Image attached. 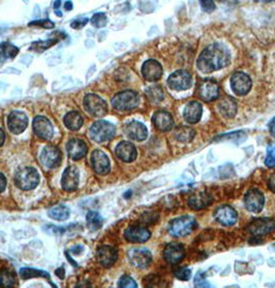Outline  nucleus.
Returning <instances> with one entry per match:
<instances>
[{"mask_svg": "<svg viewBox=\"0 0 275 288\" xmlns=\"http://www.w3.org/2000/svg\"><path fill=\"white\" fill-rule=\"evenodd\" d=\"M56 43H58V38H52V40L48 41H39L32 44L31 50H34L36 52H44L45 50L54 46Z\"/></svg>", "mask_w": 275, "mask_h": 288, "instance_id": "obj_38", "label": "nucleus"}, {"mask_svg": "<svg viewBox=\"0 0 275 288\" xmlns=\"http://www.w3.org/2000/svg\"><path fill=\"white\" fill-rule=\"evenodd\" d=\"M152 123L159 131L167 132L174 127V119L172 115L166 111H157L152 117Z\"/></svg>", "mask_w": 275, "mask_h": 288, "instance_id": "obj_24", "label": "nucleus"}, {"mask_svg": "<svg viewBox=\"0 0 275 288\" xmlns=\"http://www.w3.org/2000/svg\"><path fill=\"white\" fill-rule=\"evenodd\" d=\"M268 127H269L270 133L272 134V137L275 138V117L270 120V122L268 124Z\"/></svg>", "mask_w": 275, "mask_h": 288, "instance_id": "obj_49", "label": "nucleus"}, {"mask_svg": "<svg viewBox=\"0 0 275 288\" xmlns=\"http://www.w3.org/2000/svg\"><path fill=\"white\" fill-rule=\"evenodd\" d=\"M56 275L59 277V278H61V279H63L64 278V268L63 267H60V268H57L56 270Z\"/></svg>", "mask_w": 275, "mask_h": 288, "instance_id": "obj_52", "label": "nucleus"}, {"mask_svg": "<svg viewBox=\"0 0 275 288\" xmlns=\"http://www.w3.org/2000/svg\"><path fill=\"white\" fill-rule=\"evenodd\" d=\"M86 219H87L88 226L91 229L96 230V229H99L103 226L104 220H103L102 216L98 212H95V211H90V212H88Z\"/></svg>", "mask_w": 275, "mask_h": 288, "instance_id": "obj_37", "label": "nucleus"}, {"mask_svg": "<svg viewBox=\"0 0 275 288\" xmlns=\"http://www.w3.org/2000/svg\"><path fill=\"white\" fill-rule=\"evenodd\" d=\"M275 230V220L271 218H259L251 221L247 226V232L253 237H262Z\"/></svg>", "mask_w": 275, "mask_h": 288, "instance_id": "obj_7", "label": "nucleus"}, {"mask_svg": "<svg viewBox=\"0 0 275 288\" xmlns=\"http://www.w3.org/2000/svg\"><path fill=\"white\" fill-rule=\"evenodd\" d=\"M186 256L185 246L180 243H171L163 250V258L167 262L176 264Z\"/></svg>", "mask_w": 275, "mask_h": 288, "instance_id": "obj_19", "label": "nucleus"}, {"mask_svg": "<svg viewBox=\"0 0 275 288\" xmlns=\"http://www.w3.org/2000/svg\"><path fill=\"white\" fill-rule=\"evenodd\" d=\"M218 111L225 118L231 119L235 117V115L237 113V104L231 98L224 99L218 105Z\"/></svg>", "mask_w": 275, "mask_h": 288, "instance_id": "obj_30", "label": "nucleus"}, {"mask_svg": "<svg viewBox=\"0 0 275 288\" xmlns=\"http://www.w3.org/2000/svg\"><path fill=\"white\" fill-rule=\"evenodd\" d=\"M28 125V118L26 114L21 111H14L9 115L8 126L14 134L22 133Z\"/></svg>", "mask_w": 275, "mask_h": 288, "instance_id": "obj_13", "label": "nucleus"}, {"mask_svg": "<svg viewBox=\"0 0 275 288\" xmlns=\"http://www.w3.org/2000/svg\"><path fill=\"white\" fill-rule=\"evenodd\" d=\"M116 156L123 162H133L136 160L138 152L134 144L131 142H120L115 149Z\"/></svg>", "mask_w": 275, "mask_h": 288, "instance_id": "obj_21", "label": "nucleus"}, {"mask_svg": "<svg viewBox=\"0 0 275 288\" xmlns=\"http://www.w3.org/2000/svg\"><path fill=\"white\" fill-rule=\"evenodd\" d=\"M199 94L201 99L205 102H213L219 96V86L211 79H206L201 83L199 87Z\"/></svg>", "mask_w": 275, "mask_h": 288, "instance_id": "obj_18", "label": "nucleus"}, {"mask_svg": "<svg viewBox=\"0 0 275 288\" xmlns=\"http://www.w3.org/2000/svg\"><path fill=\"white\" fill-rule=\"evenodd\" d=\"M118 286L119 287H122V288H135L137 287V283L135 282V280L130 277V276H122L119 280V283H118Z\"/></svg>", "mask_w": 275, "mask_h": 288, "instance_id": "obj_42", "label": "nucleus"}, {"mask_svg": "<svg viewBox=\"0 0 275 288\" xmlns=\"http://www.w3.org/2000/svg\"><path fill=\"white\" fill-rule=\"evenodd\" d=\"M168 85L172 90L185 91L192 87L193 78L187 70H177L169 76Z\"/></svg>", "mask_w": 275, "mask_h": 288, "instance_id": "obj_8", "label": "nucleus"}, {"mask_svg": "<svg viewBox=\"0 0 275 288\" xmlns=\"http://www.w3.org/2000/svg\"><path fill=\"white\" fill-rule=\"evenodd\" d=\"M214 217L218 223L225 226H232L237 222L238 215L236 211L230 206L219 207L214 213Z\"/></svg>", "mask_w": 275, "mask_h": 288, "instance_id": "obj_23", "label": "nucleus"}, {"mask_svg": "<svg viewBox=\"0 0 275 288\" xmlns=\"http://www.w3.org/2000/svg\"><path fill=\"white\" fill-rule=\"evenodd\" d=\"M80 181V175L79 170L76 166L70 165L65 168L63 171V175L61 178V185L63 190L71 192L75 191L79 186Z\"/></svg>", "mask_w": 275, "mask_h": 288, "instance_id": "obj_15", "label": "nucleus"}, {"mask_svg": "<svg viewBox=\"0 0 275 288\" xmlns=\"http://www.w3.org/2000/svg\"><path fill=\"white\" fill-rule=\"evenodd\" d=\"M231 86L238 96H244L250 91L252 83L248 74L237 71L231 76Z\"/></svg>", "mask_w": 275, "mask_h": 288, "instance_id": "obj_10", "label": "nucleus"}, {"mask_svg": "<svg viewBox=\"0 0 275 288\" xmlns=\"http://www.w3.org/2000/svg\"><path fill=\"white\" fill-rule=\"evenodd\" d=\"M140 104V96L136 91L125 90L117 93L113 100L112 105L118 111H132Z\"/></svg>", "mask_w": 275, "mask_h": 288, "instance_id": "obj_4", "label": "nucleus"}, {"mask_svg": "<svg viewBox=\"0 0 275 288\" xmlns=\"http://www.w3.org/2000/svg\"><path fill=\"white\" fill-rule=\"evenodd\" d=\"M29 26H40V27H44V28H53L54 23L46 19V20H38V21L30 22Z\"/></svg>", "mask_w": 275, "mask_h": 288, "instance_id": "obj_45", "label": "nucleus"}, {"mask_svg": "<svg viewBox=\"0 0 275 288\" xmlns=\"http://www.w3.org/2000/svg\"><path fill=\"white\" fill-rule=\"evenodd\" d=\"M63 122L69 130L77 131L83 126L84 121H83V118H82L81 114L79 112L72 111V112H69L65 115Z\"/></svg>", "mask_w": 275, "mask_h": 288, "instance_id": "obj_29", "label": "nucleus"}, {"mask_svg": "<svg viewBox=\"0 0 275 288\" xmlns=\"http://www.w3.org/2000/svg\"><path fill=\"white\" fill-rule=\"evenodd\" d=\"M90 22H91V24H93L97 28H103L108 23L107 15L104 14V13H98V14L94 15L93 18H91Z\"/></svg>", "mask_w": 275, "mask_h": 288, "instance_id": "obj_39", "label": "nucleus"}, {"mask_svg": "<svg viewBox=\"0 0 275 288\" xmlns=\"http://www.w3.org/2000/svg\"><path fill=\"white\" fill-rule=\"evenodd\" d=\"M203 114V107L198 102H191L187 105L185 112H183V117L186 121L191 124L198 123Z\"/></svg>", "mask_w": 275, "mask_h": 288, "instance_id": "obj_28", "label": "nucleus"}, {"mask_svg": "<svg viewBox=\"0 0 275 288\" xmlns=\"http://www.w3.org/2000/svg\"><path fill=\"white\" fill-rule=\"evenodd\" d=\"M245 208L252 213H259L265 205V197L258 189H250L244 197Z\"/></svg>", "mask_w": 275, "mask_h": 288, "instance_id": "obj_11", "label": "nucleus"}, {"mask_svg": "<svg viewBox=\"0 0 275 288\" xmlns=\"http://www.w3.org/2000/svg\"><path fill=\"white\" fill-rule=\"evenodd\" d=\"M16 185L22 190H32L40 183V174L34 167L24 166L16 171Z\"/></svg>", "mask_w": 275, "mask_h": 288, "instance_id": "obj_2", "label": "nucleus"}, {"mask_svg": "<svg viewBox=\"0 0 275 288\" xmlns=\"http://www.w3.org/2000/svg\"><path fill=\"white\" fill-rule=\"evenodd\" d=\"M150 237L151 233L147 228L138 225L128 227L124 233V238L131 243H145L150 239Z\"/></svg>", "mask_w": 275, "mask_h": 288, "instance_id": "obj_22", "label": "nucleus"}, {"mask_svg": "<svg viewBox=\"0 0 275 288\" xmlns=\"http://www.w3.org/2000/svg\"><path fill=\"white\" fill-rule=\"evenodd\" d=\"M83 104L86 112L93 117H104L108 113L107 103L97 94H87Z\"/></svg>", "mask_w": 275, "mask_h": 288, "instance_id": "obj_6", "label": "nucleus"}, {"mask_svg": "<svg viewBox=\"0 0 275 288\" xmlns=\"http://www.w3.org/2000/svg\"><path fill=\"white\" fill-rule=\"evenodd\" d=\"M142 74L145 80L149 82H156L161 78L162 67L158 61L149 59L144 62L142 66Z\"/></svg>", "mask_w": 275, "mask_h": 288, "instance_id": "obj_20", "label": "nucleus"}, {"mask_svg": "<svg viewBox=\"0 0 275 288\" xmlns=\"http://www.w3.org/2000/svg\"><path fill=\"white\" fill-rule=\"evenodd\" d=\"M83 250H84V249H83V247H82V246H77V247H74L72 249H70L69 252H71V253H74V254H77V255H78V254H80L81 252H83Z\"/></svg>", "mask_w": 275, "mask_h": 288, "instance_id": "obj_50", "label": "nucleus"}, {"mask_svg": "<svg viewBox=\"0 0 275 288\" xmlns=\"http://www.w3.org/2000/svg\"><path fill=\"white\" fill-rule=\"evenodd\" d=\"M197 227V221L192 216H182L171 221L169 225V234L172 237L180 238L189 236Z\"/></svg>", "mask_w": 275, "mask_h": 288, "instance_id": "obj_5", "label": "nucleus"}, {"mask_svg": "<svg viewBox=\"0 0 275 288\" xmlns=\"http://www.w3.org/2000/svg\"><path fill=\"white\" fill-rule=\"evenodd\" d=\"M67 153L71 159L80 160L84 158L88 152V147L86 143L80 139H71L66 145Z\"/></svg>", "mask_w": 275, "mask_h": 288, "instance_id": "obj_26", "label": "nucleus"}, {"mask_svg": "<svg viewBox=\"0 0 275 288\" xmlns=\"http://www.w3.org/2000/svg\"><path fill=\"white\" fill-rule=\"evenodd\" d=\"M218 2H221V3H223V2H225V0H218Z\"/></svg>", "mask_w": 275, "mask_h": 288, "instance_id": "obj_56", "label": "nucleus"}, {"mask_svg": "<svg viewBox=\"0 0 275 288\" xmlns=\"http://www.w3.org/2000/svg\"><path fill=\"white\" fill-rule=\"evenodd\" d=\"M20 276L24 280H28L31 278H38V277H42V278H46V279L50 280L49 273H47L45 271H41V270H35V268H29V267L21 268Z\"/></svg>", "mask_w": 275, "mask_h": 288, "instance_id": "obj_34", "label": "nucleus"}, {"mask_svg": "<svg viewBox=\"0 0 275 288\" xmlns=\"http://www.w3.org/2000/svg\"><path fill=\"white\" fill-rule=\"evenodd\" d=\"M60 4H61L60 0H56V2H55V4H54V9L56 10V11H58L59 7H60Z\"/></svg>", "mask_w": 275, "mask_h": 288, "instance_id": "obj_54", "label": "nucleus"}, {"mask_svg": "<svg viewBox=\"0 0 275 288\" xmlns=\"http://www.w3.org/2000/svg\"><path fill=\"white\" fill-rule=\"evenodd\" d=\"M231 60V54L223 44H212L199 56L197 66L204 73H211L226 67Z\"/></svg>", "mask_w": 275, "mask_h": 288, "instance_id": "obj_1", "label": "nucleus"}, {"mask_svg": "<svg viewBox=\"0 0 275 288\" xmlns=\"http://www.w3.org/2000/svg\"><path fill=\"white\" fill-rule=\"evenodd\" d=\"M5 141H6L5 131L2 128H0V147H2L5 144Z\"/></svg>", "mask_w": 275, "mask_h": 288, "instance_id": "obj_51", "label": "nucleus"}, {"mask_svg": "<svg viewBox=\"0 0 275 288\" xmlns=\"http://www.w3.org/2000/svg\"><path fill=\"white\" fill-rule=\"evenodd\" d=\"M32 127H33L34 133L40 139L44 141H49L52 139L53 134H54V129H53L51 122L46 117L44 116L35 117L32 123Z\"/></svg>", "mask_w": 275, "mask_h": 288, "instance_id": "obj_14", "label": "nucleus"}, {"mask_svg": "<svg viewBox=\"0 0 275 288\" xmlns=\"http://www.w3.org/2000/svg\"><path fill=\"white\" fill-rule=\"evenodd\" d=\"M219 139H226V140H230V141H239V142H244V140L246 139V136L242 132V131H236V132H231L229 134H225V136H222Z\"/></svg>", "mask_w": 275, "mask_h": 288, "instance_id": "obj_43", "label": "nucleus"}, {"mask_svg": "<svg viewBox=\"0 0 275 288\" xmlns=\"http://www.w3.org/2000/svg\"><path fill=\"white\" fill-rule=\"evenodd\" d=\"M64 9H65V11H71V9H72V3L71 2H66L65 4H64Z\"/></svg>", "mask_w": 275, "mask_h": 288, "instance_id": "obj_53", "label": "nucleus"}, {"mask_svg": "<svg viewBox=\"0 0 275 288\" xmlns=\"http://www.w3.org/2000/svg\"><path fill=\"white\" fill-rule=\"evenodd\" d=\"M146 95H147V98L149 99V101L153 104H158V103L162 102V100H163L162 89H161V87H159L157 85L147 88V90H146Z\"/></svg>", "mask_w": 275, "mask_h": 288, "instance_id": "obj_36", "label": "nucleus"}, {"mask_svg": "<svg viewBox=\"0 0 275 288\" xmlns=\"http://www.w3.org/2000/svg\"><path fill=\"white\" fill-rule=\"evenodd\" d=\"M6 187H7V179L5 175L0 172V194L6 189Z\"/></svg>", "mask_w": 275, "mask_h": 288, "instance_id": "obj_48", "label": "nucleus"}, {"mask_svg": "<svg viewBox=\"0 0 275 288\" xmlns=\"http://www.w3.org/2000/svg\"><path fill=\"white\" fill-rule=\"evenodd\" d=\"M127 256L131 263L141 270L148 267L152 261V254L146 248H133L128 251Z\"/></svg>", "mask_w": 275, "mask_h": 288, "instance_id": "obj_9", "label": "nucleus"}, {"mask_svg": "<svg viewBox=\"0 0 275 288\" xmlns=\"http://www.w3.org/2000/svg\"><path fill=\"white\" fill-rule=\"evenodd\" d=\"M202 10L206 13H212L215 10V4L213 0H200Z\"/></svg>", "mask_w": 275, "mask_h": 288, "instance_id": "obj_44", "label": "nucleus"}, {"mask_svg": "<svg viewBox=\"0 0 275 288\" xmlns=\"http://www.w3.org/2000/svg\"><path fill=\"white\" fill-rule=\"evenodd\" d=\"M89 22V19L88 18H81V19H77V20H75L74 22L71 23V28H74V29H80L82 27H84L87 23Z\"/></svg>", "mask_w": 275, "mask_h": 288, "instance_id": "obj_46", "label": "nucleus"}, {"mask_svg": "<svg viewBox=\"0 0 275 288\" xmlns=\"http://www.w3.org/2000/svg\"><path fill=\"white\" fill-rule=\"evenodd\" d=\"M174 276L181 281H188L192 277V271L188 267H179L174 272Z\"/></svg>", "mask_w": 275, "mask_h": 288, "instance_id": "obj_41", "label": "nucleus"}, {"mask_svg": "<svg viewBox=\"0 0 275 288\" xmlns=\"http://www.w3.org/2000/svg\"><path fill=\"white\" fill-rule=\"evenodd\" d=\"M19 53V49L9 42L0 44V61L13 59Z\"/></svg>", "mask_w": 275, "mask_h": 288, "instance_id": "obj_32", "label": "nucleus"}, {"mask_svg": "<svg viewBox=\"0 0 275 288\" xmlns=\"http://www.w3.org/2000/svg\"><path fill=\"white\" fill-rule=\"evenodd\" d=\"M265 164L268 167L275 166V144H270L267 148V157L265 160Z\"/></svg>", "mask_w": 275, "mask_h": 288, "instance_id": "obj_40", "label": "nucleus"}, {"mask_svg": "<svg viewBox=\"0 0 275 288\" xmlns=\"http://www.w3.org/2000/svg\"><path fill=\"white\" fill-rule=\"evenodd\" d=\"M263 2H265V3H272V2H275V0H263Z\"/></svg>", "mask_w": 275, "mask_h": 288, "instance_id": "obj_55", "label": "nucleus"}, {"mask_svg": "<svg viewBox=\"0 0 275 288\" xmlns=\"http://www.w3.org/2000/svg\"><path fill=\"white\" fill-rule=\"evenodd\" d=\"M91 165L99 175H107L111 168L110 160L106 153L101 150H95L91 154Z\"/></svg>", "mask_w": 275, "mask_h": 288, "instance_id": "obj_17", "label": "nucleus"}, {"mask_svg": "<svg viewBox=\"0 0 275 288\" xmlns=\"http://www.w3.org/2000/svg\"><path fill=\"white\" fill-rule=\"evenodd\" d=\"M268 187H269V189H270L272 192H274V194H275V172H274V174H272L271 177L269 178Z\"/></svg>", "mask_w": 275, "mask_h": 288, "instance_id": "obj_47", "label": "nucleus"}, {"mask_svg": "<svg viewBox=\"0 0 275 288\" xmlns=\"http://www.w3.org/2000/svg\"><path fill=\"white\" fill-rule=\"evenodd\" d=\"M116 133V127L114 124L108 121L100 120L90 127L89 136L93 141L97 143H104L111 141Z\"/></svg>", "mask_w": 275, "mask_h": 288, "instance_id": "obj_3", "label": "nucleus"}, {"mask_svg": "<svg viewBox=\"0 0 275 288\" xmlns=\"http://www.w3.org/2000/svg\"><path fill=\"white\" fill-rule=\"evenodd\" d=\"M124 132L131 140L137 142H143L148 137L147 127L139 121H132L127 123L124 127Z\"/></svg>", "mask_w": 275, "mask_h": 288, "instance_id": "obj_16", "label": "nucleus"}, {"mask_svg": "<svg viewBox=\"0 0 275 288\" xmlns=\"http://www.w3.org/2000/svg\"><path fill=\"white\" fill-rule=\"evenodd\" d=\"M98 261L105 267H111L118 258V252L112 246H103L97 252Z\"/></svg>", "mask_w": 275, "mask_h": 288, "instance_id": "obj_25", "label": "nucleus"}, {"mask_svg": "<svg viewBox=\"0 0 275 288\" xmlns=\"http://www.w3.org/2000/svg\"><path fill=\"white\" fill-rule=\"evenodd\" d=\"M213 202L212 196L206 191H198L189 199V206L194 210H202L210 206Z\"/></svg>", "mask_w": 275, "mask_h": 288, "instance_id": "obj_27", "label": "nucleus"}, {"mask_svg": "<svg viewBox=\"0 0 275 288\" xmlns=\"http://www.w3.org/2000/svg\"><path fill=\"white\" fill-rule=\"evenodd\" d=\"M70 214V211L68 209V207H66L65 205H58V206H55L52 209L49 210L48 212V216L54 220L56 221H65L68 219Z\"/></svg>", "mask_w": 275, "mask_h": 288, "instance_id": "obj_31", "label": "nucleus"}, {"mask_svg": "<svg viewBox=\"0 0 275 288\" xmlns=\"http://www.w3.org/2000/svg\"><path fill=\"white\" fill-rule=\"evenodd\" d=\"M62 154L58 148L47 146L41 153V161L48 168L58 167L61 163Z\"/></svg>", "mask_w": 275, "mask_h": 288, "instance_id": "obj_12", "label": "nucleus"}, {"mask_svg": "<svg viewBox=\"0 0 275 288\" xmlns=\"http://www.w3.org/2000/svg\"><path fill=\"white\" fill-rule=\"evenodd\" d=\"M195 136H196L195 130L193 128H190V127H187V126L179 127L176 130V133H175L176 139L179 142H181V143H190V142H192L194 140Z\"/></svg>", "mask_w": 275, "mask_h": 288, "instance_id": "obj_33", "label": "nucleus"}, {"mask_svg": "<svg viewBox=\"0 0 275 288\" xmlns=\"http://www.w3.org/2000/svg\"><path fill=\"white\" fill-rule=\"evenodd\" d=\"M16 284V277L13 272L8 268H3L0 271V286L2 287H13Z\"/></svg>", "mask_w": 275, "mask_h": 288, "instance_id": "obj_35", "label": "nucleus"}]
</instances>
